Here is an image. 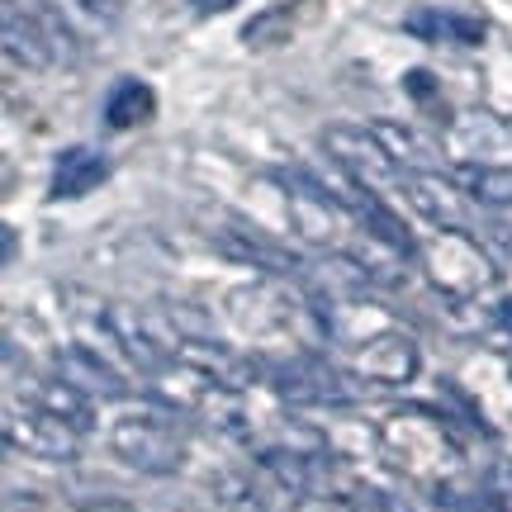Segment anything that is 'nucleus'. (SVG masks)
Listing matches in <instances>:
<instances>
[{
  "mask_svg": "<svg viewBox=\"0 0 512 512\" xmlns=\"http://www.w3.org/2000/svg\"><path fill=\"white\" fill-rule=\"evenodd\" d=\"M171 403L152 399L147 413H128V418L114 422L110 432V446L114 456L133 465V470H143V475H176L185 465V441L176 432V422H171Z\"/></svg>",
  "mask_w": 512,
  "mask_h": 512,
  "instance_id": "nucleus-1",
  "label": "nucleus"
},
{
  "mask_svg": "<svg viewBox=\"0 0 512 512\" xmlns=\"http://www.w3.org/2000/svg\"><path fill=\"white\" fill-rule=\"evenodd\" d=\"M0 38H5V57L29 72H43L53 62H72V34L38 0H5Z\"/></svg>",
  "mask_w": 512,
  "mask_h": 512,
  "instance_id": "nucleus-2",
  "label": "nucleus"
},
{
  "mask_svg": "<svg viewBox=\"0 0 512 512\" xmlns=\"http://www.w3.org/2000/svg\"><path fill=\"white\" fill-rule=\"evenodd\" d=\"M275 399L290 403V408H351L356 403V384L342 380L337 366H323L313 356H290V361H275L266 370Z\"/></svg>",
  "mask_w": 512,
  "mask_h": 512,
  "instance_id": "nucleus-3",
  "label": "nucleus"
},
{
  "mask_svg": "<svg viewBox=\"0 0 512 512\" xmlns=\"http://www.w3.org/2000/svg\"><path fill=\"white\" fill-rule=\"evenodd\" d=\"M0 427H5V441L24 451V456L38 460H76L81 451V432H76L67 418H57L53 408L43 403H5L0 413Z\"/></svg>",
  "mask_w": 512,
  "mask_h": 512,
  "instance_id": "nucleus-4",
  "label": "nucleus"
},
{
  "mask_svg": "<svg viewBox=\"0 0 512 512\" xmlns=\"http://www.w3.org/2000/svg\"><path fill=\"white\" fill-rule=\"evenodd\" d=\"M427 271H432V285L446 290L451 299H475L479 290H489L498 280V256H489L470 233H451L427 252Z\"/></svg>",
  "mask_w": 512,
  "mask_h": 512,
  "instance_id": "nucleus-5",
  "label": "nucleus"
},
{
  "mask_svg": "<svg viewBox=\"0 0 512 512\" xmlns=\"http://www.w3.org/2000/svg\"><path fill=\"white\" fill-rule=\"evenodd\" d=\"M323 147L332 152V162L347 171L356 185L384 190V185H403L408 171L394 162V152L375 138V128H351V124H332L323 133Z\"/></svg>",
  "mask_w": 512,
  "mask_h": 512,
  "instance_id": "nucleus-6",
  "label": "nucleus"
},
{
  "mask_svg": "<svg viewBox=\"0 0 512 512\" xmlns=\"http://www.w3.org/2000/svg\"><path fill=\"white\" fill-rule=\"evenodd\" d=\"M256 465L285 489L290 498H328L332 494V465L323 451L309 446H261Z\"/></svg>",
  "mask_w": 512,
  "mask_h": 512,
  "instance_id": "nucleus-7",
  "label": "nucleus"
},
{
  "mask_svg": "<svg viewBox=\"0 0 512 512\" xmlns=\"http://www.w3.org/2000/svg\"><path fill=\"white\" fill-rule=\"evenodd\" d=\"M351 361H356V375L370 384H389V389H399L418 375V342L399 328H384L375 337H366L361 347H351Z\"/></svg>",
  "mask_w": 512,
  "mask_h": 512,
  "instance_id": "nucleus-8",
  "label": "nucleus"
},
{
  "mask_svg": "<svg viewBox=\"0 0 512 512\" xmlns=\"http://www.w3.org/2000/svg\"><path fill=\"white\" fill-rule=\"evenodd\" d=\"M105 332L119 342V356L133 361L143 375H162V370H171L176 347H162V342H157V328H147V318L138 309L110 304V309H105Z\"/></svg>",
  "mask_w": 512,
  "mask_h": 512,
  "instance_id": "nucleus-9",
  "label": "nucleus"
},
{
  "mask_svg": "<svg viewBox=\"0 0 512 512\" xmlns=\"http://www.w3.org/2000/svg\"><path fill=\"white\" fill-rule=\"evenodd\" d=\"M57 380L81 389L86 399H128L133 384L91 347H62L57 351Z\"/></svg>",
  "mask_w": 512,
  "mask_h": 512,
  "instance_id": "nucleus-10",
  "label": "nucleus"
},
{
  "mask_svg": "<svg viewBox=\"0 0 512 512\" xmlns=\"http://www.w3.org/2000/svg\"><path fill=\"white\" fill-rule=\"evenodd\" d=\"M403 195L413 200L418 214H427V219L437 223V228H451V233H465V228H470V219H465V200H470V195H465L456 181H441L432 171H408Z\"/></svg>",
  "mask_w": 512,
  "mask_h": 512,
  "instance_id": "nucleus-11",
  "label": "nucleus"
},
{
  "mask_svg": "<svg viewBox=\"0 0 512 512\" xmlns=\"http://www.w3.org/2000/svg\"><path fill=\"white\" fill-rule=\"evenodd\" d=\"M176 356H181L185 370H195V375H204V380L223 384V389H238V394L256 380V366H247L242 356H233L228 347L209 342V337H181Z\"/></svg>",
  "mask_w": 512,
  "mask_h": 512,
  "instance_id": "nucleus-12",
  "label": "nucleus"
},
{
  "mask_svg": "<svg viewBox=\"0 0 512 512\" xmlns=\"http://www.w3.org/2000/svg\"><path fill=\"white\" fill-rule=\"evenodd\" d=\"M342 200H347V209H356V219L366 223L370 238H380L384 247H394L403 261H408V256H418V242H413V233L403 228V219L380 200V195H375V190H370V185H351Z\"/></svg>",
  "mask_w": 512,
  "mask_h": 512,
  "instance_id": "nucleus-13",
  "label": "nucleus"
},
{
  "mask_svg": "<svg viewBox=\"0 0 512 512\" xmlns=\"http://www.w3.org/2000/svg\"><path fill=\"white\" fill-rule=\"evenodd\" d=\"M105 176H110V162H105L95 147H67V152L53 162L48 200H81V195H91Z\"/></svg>",
  "mask_w": 512,
  "mask_h": 512,
  "instance_id": "nucleus-14",
  "label": "nucleus"
},
{
  "mask_svg": "<svg viewBox=\"0 0 512 512\" xmlns=\"http://www.w3.org/2000/svg\"><path fill=\"white\" fill-rule=\"evenodd\" d=\"M403 29L427 38V43H460V48L484 43V19L456 15V10H413V15L403 19Z\"/></svg>",
  "mask_w": 512,
  "mask_h": 512,
  "instance_id": "nucleus-15",
  "label": "nucleus"
},
{
  "mask_svg": "<svg viewBox=\"0 0 512 512\" xmlns=\"http://www.w3.org/2000/svg\"><path fill=\"white\" fill-rule=\"evenodd\" d=\"M219 247L233 261H247V266H261V271H275V275H304V266L294 261V256H285L280 247H271V242L261 238V233H252V228H219Z\"/></svg>",
  "mask_w": 512,
  "mask_h": 512,
  "instance_id": "nucleus-16",
  "label": "nucleus"
},
{
  "mask_svg": "<svg viewBox=\"0 0 512 512\" xmlns=\"http://www.w3.org/2000/svg\"><path fill=\"white\" fill-rule=\"evenodd\" d=\"M152 114H157V95H152V86L138 81V76L114 81V91L105 95V128H114V133L147 124Z\"/></svg>",
  "mask_w": 512,
  "mask_h": 512,
  "instance_id": "nucleus-17",
  "label": "nucleus"
},
{
  "mask_svg": "<svg viewBox=\"0 0 512 512\" xmlns=\"http://www.w3.org/2000/svg\"><path fill=\"white\" fill-rule=\"evenodd\" d=\"M451 181L470 195V204H489V209H508L512 204V166L465 162L451 171Z\"/></svg>",
  "mask_w": 512,
  "mask_h": 512,
  "instance_id": "nucleus-18",
  "label": "nucleus"
},
{
  "mask_svg": "<svg viewBox=\"0 0 512 512\" xmlns=\"http://www.w3.org/2000/svg\"><path fill=\"white\" fill-rule=\"evenodd\" d=\"M370 128H375V138L394 152V162H399L403 171H441V152L427 143V138H418L413 128L389 124V119H380V124H370Z\"/></svg>",
  "mask_w": 512,
  "mask_h": 512,
  "instance_id": "nucleus-19",
  "label": "nucleus"
},
{
  "mask_svg": "<svg viewBox=\"0 0 512 512\" xmlns=\"http://www.w3.org/2000/svg\"><path fill=\"white\" fill-rule=\"evenodd\" d=\"M38 403H43V408H53L57 418H67L76 427V432H91V399H86V394H81V389H72V384H43V389H38Z\"/></svg>",
  "mask_w": 512,
  "mask_h": 512,
  "instance_id": "nucleus-20",
  "label": "nucleus"
},
{
  "mask_svg": "<svg viewBox=\"0 0 512 512\" xmlns=\"http://www.w3.org/2000/svg\"><path fill=\"white\" fill-rule=\"evenodd\" d=\"M342 512H408L394 494L384 489H370V484H356L347 498H342Z\"/></svg>",
  "mask_w": 512,
  "mask_h": 512,
  "instance_id": "nucleus-21",
  "label": "nucleus"
},
{
  "mask_svg": "<svg viewBox=\"0 0 512 512\" xmlns=\"http://www.w3.org/2000/svg\"><path fill=\"white\" fill-rule=\"evenodd\" d=\"M484 494H489V508L494 512H512V460H498L494 470H489Z\"/></svg>",
  "mask_w": 512,
  "mask_h": 512,
  "instance_id": "nucleus-22",
  "label": "nucleus"
},
{
  "mask_svg": "<svg viewBox=\"0 0 512 512\" xmlns=\"http://www.w3.org/2000/svg\"><path fill=\"white\" fill-rule=\"evenodd\" d=\"M76 5H81L86 15H95V19H105V24H110V19L124 15V5H128V0H76Z\"/></svg>",
  "mask_w": 512,
  "mask_h": 512,
  "instance_id": "nucleus-23",
  "label": "nucleus"
},
{
  "mask_svg": "<svg viewBox=\"0 0 512 512\" xmlns=\"http://www.w3.org/2000/svg\"><path fill=\"white\" fill-rule=\"evenodd\" d=\"M190 5H195L200 15H223V10H233L238 0H190Z\"/></svg>",
  "mask_w": 512,
  "mask_h": 512,
  "instance_id": "nucleus-24",
  "label": "nucleus"
},
{
  "mask_svg": "<svg viewBox=\"0 0 512 512\" xmlns=\"http://www.w3.org/2000/svg\"><path fill=\"white\" fill-rule=\"evenodd\" d=\"M498 280L508 285V299H512V256H498Z\"/></svg>",
  "mask_w": 512,
  "mask_h": 512,
  "instance_id": "nucleus-25",
  "label": "nucleus"
}]
</instances>
